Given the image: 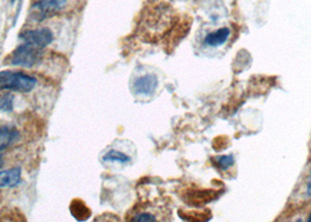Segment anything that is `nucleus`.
<instances>
[{
    "mask_svg": "<svg viewBox=\"0 0 311 222\" xmlns=\"http://www.w3.org/2000/svg\"><path fill=\"white\" fill-rule=\"evenodd\" d=\"M38 79L32 75H27L15 70L0 72V90H12L18 93H31L36 87Z\"/></svg>",
    "mask_w": 311,
    "mask_h": 222,
    "instance_id": "f257e3e1",
    "label": "nucleus"
},
{
    "mask_svg": "<svg viewBox=\"0 0 311 222\" xmlns=\"http://www.w3.org/2000/svg\"><path fill=\"white\" fill-rule=\"evenodd\" d=\"M41 49H38L28 44H23L16 47L10 56L8 62L10 65L15 67H23V68H32L36 65L40 57Z\"/></svg>",
    "mask_w": 311,
    "mask_h": 222,
    "instance_id": "f03ea898",
    "label": "nucleus"
},
{
    "mask_svg": "<svg viewBox=\"0 0 311 222\" xmlns=\"http://www.w3.org/2000/svg\"><path fill=\"white\" fill-rule=\"evenodd\" d=\"M19 39L38 49L48 47L54 41V33L47 27L35 29H25L19 34Z\"/></svg>",
    "mask_w": 311,
    "mask_h": 222,
    "instance_id": "7ed1b4c3",
    "label": "nucleus"
},
{
    "mask_svg": "<svg viewBox=\"0 0 311 222\" xmlns=\"http://www.w3.org/2000/svg\"><path fill=\"white\" fill-rule=\"evenodd\" d=\"M67 2L68 0H38L31 8L33 19L36 22H43L45 18L64 10Z\"/></svg>",
    "mask_w": 311,
    "mask_h": 222,
    "instance_id": "20e7f679",
    "label": "nucleus"
},
{
    "mask_svg": "<svg viewBox=\"0 0 311 222\" xmlns=\"http://www.w3.org/2000/svg\"><path fill=\"white\" fill-rule=\"evenodd\" d=\"M158 88V77L155 74H145L135 78L132 83L134 93L138 96H150Z\"/></svg>",
    "mask_w": 311,
    "mask_h": 222,
    "instance_id": "39448f33",
    "label": "nucleus"
},
{
    "mask_svg": "<svg viewBox=\"0 0 311 222\" xmlns=\"http://www.w3.org/2000/svg\"><path fill=\"white\" fill-rule=\"evenodd\" d=\"M20 133L11 125L0 124V152L10 148L19 139Z\"/></svg>",
    "mask_w": 311,
    "mask_h": 222,
    "instance_id": "423d86ee",
    "label": "nucleus"
},
{
    "mask_svg": "<svg viewBox=\"0 0 311 222\" xmlns=\"http://www.w3.org/2000/svg\"><path fill=\"white\" fill-rule=\"evenodd\" d=\"M22 180V169L14 167L11 170L0 171V188L15 187Z\"/></svg>",
    "mask_w": 311,
    "mask_h": 222,
    "instance_id": "0eeeda50",
    "label": "nucleus"
},
{
    "mask_svg": "<svg viewBox=\"0 0 311 222\" xmlns=\"http://www.w3.org/2000/svg\"><path fill=\"white\" fill-rule=\"evenodd\" d=\"M131 157L129 154L124 152V151L117 150V149H109L107 150L105 154L102 156V162L105 164H118V165H126L130 163Z\"/></svg>",
    "mask_w": 311,
    "mask_h": 222,
    "instance_id": "6e6552de",
    "label": "nucleus"
},
{
    "mask_svg": "<svg viewBox=\"0 0 311 222\" xmlns=\"http://www.w3.org/2000/svg\"><path fill=\"white\" fill-rule=\"evenodd\" d=\"M231 31L228 27L219 28L218 31L211 32L205 36V44L210 47H220L228 40Z\"/></svg>",
    "mask_w": 311,
    "mask_h": 222,
    "instance_id": "1a4fd4ad",
    "label": "nucleus"
},
{
    "mask_svg": "<svg viewBox=\"0 0 311 222\" xmlns=\"http://www.w3.org/2000/svg\"><path fill=\"white\" fill-rule=\"evenodd\" d=\"M69 209H70V213H72V215L78 221H84V220L89 219V216L91 215L90 208L80 199L73 200L72 204H70Z\"/></svg>",
    "mask_w": 311,
    "mask_h": 222,
    "instance_id": "9d476101",
    "label": "nucleus"
},
{
    "mask_svg": "<svg viewBox=\"0 0 311 222\" xmlns=\"http://www.w3.org/2000/svg\"><path fill=\"white\" fill-rule=\"evenodd\" d=\"M14 96L12 94H2L0 95V112H11L13 111Z\"/></svg>",
    "mask_w": 311,
    "mask_h": 222,
    "instance_id": "9b49d317",
    "label": "nucleus"
},
{
    "mask_svg": "<svg viewBox=\"0 0 311 222\" xmlns=\"http://www.w3.org/2000/svg\"><path fill=\"white\" fill-rule=\"evenodd\" d=\"M218 166L220 167L222 171H226L227 169H230L231 166L234 165V157L232 154H226V156H221L218 158Z\"/></svg>",
    "mask_w": 311,
    "mask_h": 222,
    "instance_id": "f8f14e48",
    "label": "nucleus"
},
{
    "mask_svg": "<svg viewBox=\"0 0 311 222\" xmlns=\"http://www.w3.org/2000/svg\"><path fill=\"white\" fill-rule=\"evenodd\" d=\"M131 221H138V222H152L156 221V217L153 216L150 213L143 212V213H138L136 214L134 217H132Z\"/></svg>",
    "mask_w": 311,
    "mask_h": 222,
    "instance_id": "ddd939ff",
    "label": "nucleus"
},
{
    "mask_svg": "<svg viewBox=\"0 0 311 222\" xmlns=\"http://www.w3.org/2000/svg\"><path fill=\"white\" fill-rule=\"evenodd\" d=\"M306 196H308V198H311V172H310L308 184H306Z\"/></svg>",
    "mask_w": 311,
    "mask_h": 222,
    "instance_id": "4468645a",
    "label": "nucleus"
},
{
    "mask_svg": "<svg viewBox=\"0 0 311 222\" xmlns=\"http://www.w3.org/2000/svg\"><path fill=\"white\" fill-rule=\"evenodd\" d=\"M3 165H4V159L2 156H0V169H2Z\"/></svg>",
    "mask_w": 311,
    "mask_h": 222,
    "instance_id": "2eb2a0df",
    "label": "nucleus"
},
{
    "mask_svg": "<svg viewBox=\"0 0 311 222\" xmlns=\"http://www.w3.org/2000/svg\"><path fill=\"white\" fill-rule=\"evenodd\" d=\"M308 221H309V222H311V213H310V216H309V219H308Z\"/></svg>",
    "mask_w": 311,
    "mask_h": 222,
    "instance_id": "dca6fc26",
    "label": "nucleus"
},
{
    "mask_svg": "<svg viewBox=\"0 0 311 222\" xmlns=\"http://www.w3.org/2000/svg\"><path fill=\"white\" fill-rule=\"evenodd\" d=\"M10 2H11V4H14L15 0H10Z\"/></svg>",
    "mask_w": 311,
    "mask_h": 222,
    "instance_id": "f3484780",
    "label": "nucleus"
}]
</instances>
